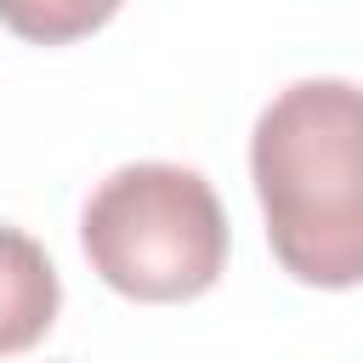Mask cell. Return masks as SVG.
Segmentation results:
<instances>
[{
	"instance_id": "1",
	"label": "cell",
	"mask_w": 363,
	"mask_h": 363,
	"mask_svg": "<svg viewBox=\"0 0 363 363\" xmlns=\"http://www.w3.org/2000/svg\"><path fill=\"white\" fill-rule=\"evenodd\" d=\"M250 176L267 244L295 284L357 289L363 278V96L352 79L284 85L250 130Z\"/></svg>"
},
{
	"instance_id": "2",
	"label": "cell",
	"mask_w": 363,
	"mask_h": 363,
	"mask_svg": "<svg viewBox=\"0 0 363 363\" xmlns=\"http://www.w3.org/2000/svg\"><path fill=\"white\" fill-rule=\"evenodd\" d=\"M227 210L204 170L136 159L108 170L79 210V250L91 272L142 306H176L227 272Z\"/></svg>"
},
{
	"instance_id": "3",
	"label": "cell",
	"mask_w": 363,
	"mask_h": 363,
	"mask_svg": "<svg viewBox=\"0 0 363 363\" xmlns=\"http://www.w3.org/2000/svg\"><path fill=\"white\" fill-rule=\"evenodd\" d=\"M62 278L45 244L11 221H0V357L40 346L57 323Z\"/></svg>"
},
{
	"instance_id": "4",
	"label": "cell",
	"mask_w": 363,
	"mask_h": 363,
	"mask_svg": "<svg viewBox=\"0 0 363 363\" xmlns=\"http://www.w3.org/2000/svg\"><path fill=\"white\" fill-rule=\"evenodd\" d=\"M125 0H0V28L28 45H74L96 34Z\"/></svg>"
}]
</instances>
